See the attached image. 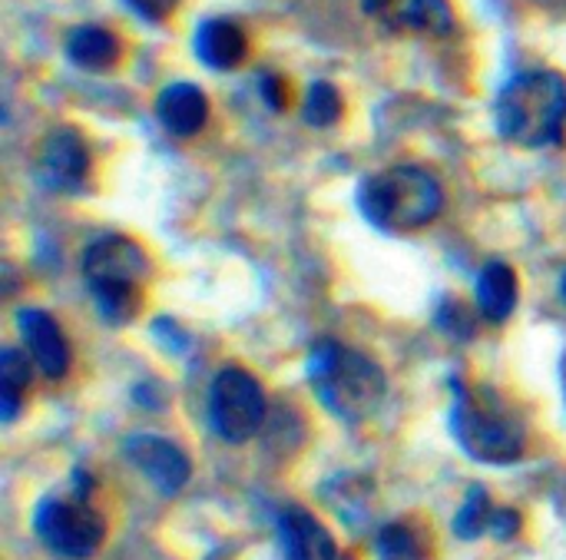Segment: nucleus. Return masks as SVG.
I'll use <instances>...</instances> for the list:
<instances>
[{"label":"nucleus","mask_w":566,"mask_h":560,"mask_svg":"<svg viewBox=\"0 0 566 560\" xmlns=\"http://www.w3.org/2000/svg\"><path fill=\"white\" fill-rule=\"evenodd\" d=\"M308 382L315 398L345 425H358L378 415L388 395L381 365L335 339H322L308 352Z\"/></svg>","instance_id":"f257e3e1"},{"label":"nucleus","mask_w":566,"mask_h":560,"mask_svg":"<svg viewBox=\"0 0 566 560\" xmlns=\"http://www.w3.org/2000/svg\"><path fill=\"white\" fill-rule=\"evenodd\" d=\"M497 129L517 146H557L566 136V76L554 70L517 73L497 96Z\"/></svg>","instance_id":"f03ea898"},{"label":"nucleus","mask_w":566,"mask_h":560,"mask_svg":"<svg viewBox=\"0 0 566 560\" xmlns=\"http://www.w3.org/2000/svg\"><path fill=\"white\" fill-rule=\"evenodd\" d=\"M80 272L109 325H126L139 312L143 286L149 279V259L139 242L119 232L96 236L83 249Z\"/></svg>","instance_id":"7ed1b4c3"},{"label":"nucleus","mask_w":566,"mask_h":560,"mask_svg":"<svg viewBox=\"0 0 566 560\" xmlns=\"http://www.w3.org/2000/svg\"><path fill=\"white\" fill-rule=\"evenodd\" d=\"M444 189L421 166H391L358 189L361 216L381 232H418L441 216Z\"/></svg>","instance_id":"20e7f679"},{"label":"nucleus","mask_w":566,"mask_h":560,"mask_svg":"<svg viewBox=\"0 0 566 560\" xmlns=\"http://www.w3.org/2000/svg\"><path fill=\"white\" fill-rule=\"evenodd\" d=\"M451 432L458 445L484 465H511L524 455V425L504 398L484 385L454 382Z\"/></svg>","instance_id":"39448f33"},{"label":"nucleus","mask_w":566,"mask_h":560,"mask_svg":"<svg viewBox=\"0 0 566 560\" xmlns=\"http://www.w3.org/2000/svg\"><path fill=\"white\" fill-rule=\"evenodd\" d=\"M265 422V392L245 369H222L209 388V425L229 442H249Z\"/></svg>","instance_id":"423d86ee"},{"label":"nucleus","mask_w":566,"mask_h":560,"mask_svg":"<svg viewBox=\"0 0 566 560\" xmlns=\"http://www.w3.org/2000/svg\"><path fill=\"white\" fill-rule=\"evenodd\" d=\"M33 531L53 554L70 560L93 558L106 538L103 518L86 501H70V498H53V495L36 505Z\"/></svg>","instance_id":"0eeeda50"},{"label":"nucleus","mask_w":566,"mask_h":560,"mask_svg":"<svg viewBox=\"0 0 566 560\" xmlns=\"http://www.w3.org/2000/svg\"><path fill=\"white\" fill-rule=\"evenodd\" d=\"M33 176L46 193H80L90 176L86 139L70 126L50 129L36 146Z\"/></svg>","instance_id":"6e6552de"},{"label":"nucleus","mask_w":566,"mask_h":560,"mask_svg":"<svg viewBox=\"0 0 566 560\" xmlns=\"http://www.w3.org/2000/svg\"><path fill=\"white\" fill-rule=\"evenodd\" d=\"M123 455L163 495H179V488L189 481V471H192L186 452L179 445H172L169 438H159V435H129L123 442Z\"/></svg>","instance_id":"1a4fd4ad"},{"label":"nucleus","mask_w":566,"mask_h":560,"mask_svg":"<svg viewBox=\"0 0 566 560\" xmlns=\"http://www.w3.org/2000/svg\"><path fill=\"white\" fill-rule=\"evenodd\" d=\"M365 13L395 33L448 37L454 30V10L448 0H361Z\"/></svg>","instance_id":"9d476101"},{"label":"nucleus","mask_w":566,"mask_h":560,"mask_svg":"<svg viewBox=\"0 0 566 560\" xmlns=\"http://www.w3.org/2000/svg\"><path fill=\"white\" fill-rule=\"evenodd\" d=\"M17 329L43 378H63L70 372V342L56 325V319H50L43 309H20Z\"/></svg>","instance_id":"9b49d317"},{"label":"nucleus","mask_w":566,"mask_h":560,"mask_svg":"<svg viewBox=\"0 0 566 560\" xmlns=\"http://www.w3.org/2000/svg\"><path fill=\"white\" fill-rule=\"evenodd\" d=\"M279 538L285 560H338L335 538L325 531V525H318L315 515L298 505L279 511Z\"/></svg>","instance_id":"f8f14e48"},{"label":"nucleus","mask_w":566,"mask_h":560,"mask_svg":"<svg viewBox=\"0 0 566 560\" xmlns=\"http://www.w3.org/2000/svg\"><path fill=\"white\" fill-rule=\"evenodd\" d=\"M156 120L172 136H196L209 120V100L196 83H169L156 96Z\"/></svg>","instance_id":"ddd939ff"},{"label":"nucleus","mask_w":566,"mask_h":560,"mask_svg":"<svg viewBox=\"0 0 566 560\" xmlns=\"http://www.w3.org/2000/svg\"><path fill=\"white\" fill-rule=\"evenodd\" d=\"M196 53L206 66L212 70H232L245 60L249 53V40L245 30L235 20L226 17H209L199 23L196 30Z\"/></svg>","instance_id":"4468645a"},{"label":"nucleus","mask_w":566,"mask_h":560,"mask_svg":"<svg viewBox=\"0 0 566 560\" xmlns=\"http://www.w3.org/2000/svg\"><path fill=\"white\" fill-rule=\"evenodd\" d=\"M517 272L507 262H488L478 276V312L501 325L517 309Z\"/></svg>","instance_id":"2eb2a0df"},{"label":"nucleus","mask_w":566,"mask_h":560,"mask_svg":"<svg viewBox=\"0 0 566 560\" xmlns=\"http://www.w3.org/2000/svg\"><path fill=\"white\" fill-rule=\"evenodd\" d=\"M66 56L83 70H109L119 60V40L103 27H73L66 37Z\"/></svg>","instance_id":"dca6fc26"},{"label":"nucleus","mask_w":566,"mask_h":560,"mask_svg":"<svg viewBox=\"0 0 566 560\" xmlns=\"http://www.w3.org/2000/svg\"><path fill=\"white\" fill-rule=\"evenodd\" d=\"M30 362L27 352L20 349H3L0 355V412H3V422H13L17 412H20V402L27 395V385H30Z\"/></svg>","instance_id":"f3484780"},{"label":"nucleus","mask_w":566,"mask_h":560,"mask_svg":"<svg viewBox=\"0 0 566 560\" xmlns=\"http://www.w3.org/2000/svg\"><path fill=\"white\" fill-rule=\"evenodd\" d=\"M378 558L381 560H424L428 548L421 541V535L411 525H385L378 535Z\"/></svg>","instance_id":"a211bd4d"},{"label":"nucleus","mask_w":566,"mask_h":560,"mask_svg":"<svg viewBox=\"0 0 566 560\" xmlns=\"http://www.w3.org/2000/svg\"><path fill=\"white\" fill-rule=\"evenodd\" d=\"M491 518H494V508H491L488 491L484 488H471L464 505H461V511H458V518H454V531H458V538L474 541L478 535L491 531Z\"/></svg>","instance_id":"6ab92c4d"},{"label":"nucleus","mask_w":566,"mask_h":560,"mask_svg":"<svg viewBox=\"0 0 566 560\" xmlns=\"http://www.w3.org/2000/svg\"><path fill=\"white\" fill-rule=\"evenodd\" d=\"M302 116L312 126H332V123H338V116H342V93L332 83H325V80L312 83V90L305 96Z\"/></svg>","instance_id":"aec40b11"},{"label":"nucleus","mask_w":566,"mask_h":560,"mask_svg":"<svg viewBox=\"0 0 566 560\" xmlns=\"http://www.w3.org/2000/svg\"><path fill=\"white\" fill-rule=\"evenodd\" d=\"M438 322H441L444 332H451V335H458V339H471V319L464 315V309H461L458 302H448V305L441 309Z\"/></svg>","instance_id":"412c9836"},{"label":"nucleus","mask_w":566,"mask_h":560,"mask_svg":"<svg viewBox=\"0 0 566 560\" xmlns=\"http://www.w3.org/2000/svg\"><path fill=\"white\" fill-rule=\"evenodd\" d=\"M176 3H179V0H126V7L136 10V13L146 17V20H163V17H169V13L176 10Z\"/></svg>","instance_id":"4be33fe9"},{"label":"nucleus","mask_w":566,"mask_h":560,"mask_svg":"<svg viewBox=\"0 0 566 560\" xmlns=\"http://www.w3.org/2000/svg\"><path fill=\"white\" fill-rule=\"evenodd\" d=\"M517 531H521V515H517V511H511V508L494 511V518H491V535H494V538L507 541V538H514Z\"/></svg>","instance_id":"5701e85b"},{"label":"nucleus","mask_w":566,"mask_h":560,"mask_svg":"<svg viewBox=\"0 0 566 560\" xmlns=\"http://www.w3.org/2000/svg\"><path fill=\"white\" fill-rule=\"evenodd\" d=\"M262 96H265V103H269V106L282 110V106H285V83H282L275 73L262 76Z\"/></svg>","instance_id":"b1692460"},{"label":"nucleus","mask_w":566,"mask_h":560,"mask_svg":"<svg viewBox=\"0 0 566 560\" xmlns=\"http://www.w3.org/2000/svg\"><path fill=\"white\" fill-rule=\"evenodd\" d=\"M560 292H564V302H566V272H564V282H560Z\"/></svg>","instance_id":"393cba45"}]
</instances>
